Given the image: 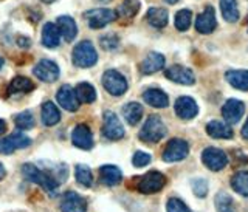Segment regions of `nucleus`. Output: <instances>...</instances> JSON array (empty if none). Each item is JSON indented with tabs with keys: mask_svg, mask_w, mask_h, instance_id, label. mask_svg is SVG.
Segmentation results:
<instances>
[{
	"mask_svg": "<svg viewBox=\"0 0 248 212\" xmlns=\"http://www.w3.org/2000/svg\"><path fill=\"white\" fill-rule=\"evenodd\" d=\"M143 101L155 108H165L169 104V98L163 90L160 89H149L143 93Z\"/></svg>",
	"mask_w": 248,
	"mask_h": 212,
	"instance_id": "nucleus-21",
	"label": "nucleus"
},
{
	"mask_svg": "<svg viewBox=\"0 0 248 212\" xmlns=\"http://www.w3.org/2000/svg\"><path fill=\"white\" fill-rule=\"evenodd\" d=\"M104 125H103V135L110 139V141H118L124 136V127L123 124L120 121V118L116 116L113 112H110V110H107V112H104Z\"/></svg>",
	"mask_w": 248,
	"mask_h": 212,
	"instance_id": "nucleus-9",
	"label": "nucleus"
},
{
	"mask_svg": "<svg viewBox=\"0 0 248 212\" xmlns=\"http://www.w3.org/2000/svg\"><path fill=\"white\" fill-rule=\"evenodd\" d=\"M99 2H108V0H99Z\"/></svg>",
	"mask_w": 248,
	"mask_h": 212,
	"instance_id": "nucleus-49",
	"label": "nucleus"
},
{
	"mask_svg": "<svg viewBox=\"0 0 248 212\" xmlns=\"http://www.w3.org/2000/svg\"><path fill=\"white\" fill-rule=\"evenodd\" d=\"M165 76L168 77L169 81L182 84V85H192L194 82H196V77H194L192 70L186 68L183 65H172V67H169L165 72Z\"/></svg>",
	"mask_w": 248,
	"mask_h": 212,
	"instance_id": "nucleus-15",
	"label": "nucleus"
},
{
	"mask_svg": "<svg viewBox=\"0 0 248 212\" xmlns=\"http://www.w3.org/2000/svg\"><path fill=\"white\" fill-rule=\"evenodd\" d=\"M3 62H5V61H3V58H0V68L3 67Z\"/></svg>",
	"mask_w": 248,
	"mask_h": 212,
	"instance_id": "nucleus-47",
	"label": "nucleus"
},
{
	"mask_svg": "<svg viewBox=\"0 0 248 212\" xmlns=\"http://www.w3.org/2000/svg\"><path fill=\"white\" fill-rule=\"evenodd\" d=\"M206 133L216 139H230L232 138V129L227 122L222 121H209L206 125Z\"/></svg>",
	"mask_w": 248,
	"mask_h": 212,
	"instance_id": "nucleus-23",
	"label": "nucleus"
},
{
	"mask_svg": "<svg viewBox=\"0 0 248 212\" xmlns=\"http://www.w3.org/2000/svg\"><path fill=\"white\" fill-rule=\"evenodd\" d=\"M220 2V10L223 14V19L227 22H236L239 19V6L237 0H219Z\"/></svg>",
	"mask_w": 248,
	"mask_h": 212,
	"instance_id": "nucleus-30",
	"label": "nucleus"
},
{
	"mask_svg": "<svg viewBox=\"0 0 248 212\" xmlns=\"http://www.w3.org/2000/svg\"><path fill=\"white\" fill-rule=\"evenodd\" d=\"M245 113V106L239 99H228L222 107V115L227 124H237Z\"/></svg>",
	"mask_w": 248,
	"mask_h": 212,
	"instance_id": "nucleus-14",
	"label": "nucleus"
},
{
	"mask_svg": "<svg viewBox=\"0 0 248 212\" xmlns=\"http://www.w3.org/2000/svg\"><path fill=\"white\" fill-rule=\"evenodd\" d=\"M166 184V177L158 170H151L147 174L137 178V191L141 194H155L160 192Z\"/></svg>",
	"mask_w": 248,
	"mask_h": 212,
	"instance_id": "nucleus-4",
	"label": "nucleus"
},
{
	"mask_svg": "<svg viewBox=\"0 0 248 212\" xmlns=\"http://www.w3.org/2000/svg\"><path fill=\"white\" fill-rule=\"evenodd\" d=\"M75 177L76 182L84 187H90L93 184V175L90 167H87L85 164H78L75 169Z\"/></svg>",
	"mask_w": 248,
	"mask_h": 212,
	"instance_id": "nucleus-35",
	"label": "nucleus"
},
{
	"mask_svg": "<svg viewBox=\"0 0 248 212\" xmlns=\"http://www.w3.org/2000/svg\"><path fill=\"white\" fill-rule=\"evenodd\" d=\"M31 144V139L23 135L20 132L11 133L10 136L0 138V153L2 155H11L17 149H25Z\"/></svg>",
	"mask_w": 248,
	"mask_h": 212,
	"instance_id": "nucleus-11",
	"label": "nucleus"
},
{
	"mask_svg": "<svg viewBox=\"0 0 248 212\" xmlns=\"http://www.w3.org/2000/svg\"><path fill=\"white\" fill-rule=\"evenodd\" d=\"M59 67L54 61L50 59H42L39 61L36 67L33 68V75L37 77L39 81L46 82V84H51L54 81H58L59 77Z\"/></svg>",
	"mask_w": 248,
	"mask_h": 212,
	"instance_id": "nucleus-7",
	"label": "nucleus"
},
{
	"mask_svg": "<svg viewBox=\"0 0 248 212\" xmlns=\"http://www.w3.org/2000/svg\"><path fill=\"white\" fill-rule=\"evenodd\" d=\"M227 81L237 90H248V70H230L227 72Z\"/></svg>",
	"mask_w": 248,
	"mask_h": 212,
	"instance_id": "nucleus-26",
	"label": "nucleus"
},
{
	"mask_svg": "<svg viewBox=\"0 0 248 212\" xmlns=\"http://www.w3.org/2000/svg\"><path fill=\"white\" fill-rule=\"evenodd\" d=\"M103 85L107 93L113 96H121L127 91V81L116 70H107L103 75Z\"/></svg>",
	"mask_w": 248,
	"mask_h": 212,
	"instance_id": "nucleus-5",
	"label": "nucleus"
},
{
	"mask_svg": "<svg viewBox=\"0 0 248 212\" xmlns=\"http://www.w3.org/2000/svg\"><path fill=\"white\" fill-rule=\"evenodd\" d=\"M166 135V125L161 121V118L157 115H151L146 120L144 125L140 130V139L144 143H158L161 138H165Z\"/></svg>",
	"mask_w": 248,
	"mask_h": 212,
	"instance_id": "nucleus-2",
	"label": "nucleus"
},
{
	"mask_svg": "<svg viewBox=\"0 0 248 212\" xmlns=\"http://www.w3.org/2000/svg\"><path fill=\"white\" fill-rule=\"evenodd\" d=\"M140 8H141L140 0H124L120 5L118 11H116V15H120L123 19H132L140 11Z\"/></svg>",
	"mask_w": 248,
	"mask_h": 212,
	"instance_id": "nucleus-33",
	"label": "nucleus"
},
{
	"mask_svg": "<svg viewBox=\"0 0 248 212\" xmlns=\"http://www.w3.org/2000/svg\"><path fill=\"white\" fill-rule=\"evenodd\" d=\"M6 177V169H5V166L2 163H0V182H2V180Z\"/></svg>",
	"mask_w": 248,
	"mask_h": 212,
	"instance_id": "nucleus-44",
	"label": "nucleus"
},
{
	"mask_svg": "<svg viewBox=\"0 0 248 212\" xmlns=\"http://www.w3.org/2000/svg\"><path fill=\"white\" fill-rule=\"evenodd\" d=\"M41 118H42L44 125L51 127V125H56L61 121V112L54 103H51V101H45V103L42 104Z\"/></svg>",
	"mask_w": 248,
	"mask_h": 212,
	"instance_id": "nucleus-22",
	"label": "nucleus"
},
{
	"mask_svg": "<svg viewBox=\"0 0 248 212\" xmlns=\"http://www.w3.org/2000/svg\"><path fill=\"white\" fill-rule=\"evenodd\" d=\"M192 191L197 197H205L208 194V183L203 178H196L192 180Z\"/></svg>",
	"mask_w": 248,
	"mask_h": 212,
	"instance_id": "nucleus-39",
	"label": "nucleus"
},
{
	"mask_svg": "<svg viewBox=\"0 0 248 212\" xmlns=\"http://www.w3.org/2000/svg\"><path fill=\"white\" fill-rule=\"evenodd\" d=\"M75 91H76L78 99H79V103H84V104L95 103V99H96V90H95V87H93L92 84H89V82L78 84Z\"/></svg>",
	"mask_w": 248,
	"mask_h": 212,
	"instance_id": "nucleus-28",
	"label": "nucleus"
},
{
	"mask_svg": "<svg viewBox=\"0 0 248 212\" xmlns=\"http://www.w3.org/2000/svg\"><path fill=\"white\" fill-rule=\"evenodd\" d=\"M163 67H165V56L160 53H149L140 64V72L143 75H152L160 72Z\"/></svg>",
	"mask_w": 248,
	"mask_h": 212,
	"instance_id": "nucleus-19",
	"label": "nucleus"
},
{
	"mask_svg": "<svg viewBox=\"0 0 248 212\" xmlns=\"http://www.w3.org/2000/svg\"><path fill=\"white\" fill-rule=\"evenodd\" d=\"M33 89H34V84L25 76H16L10 82V85H8V91L10 93H28Z\"/></svg>",
	"mask_w": 248,
	"mask_h": 212,
	"instance_id": "nucleus-31",
	"label": "nucleus"
},
{
	"mask_svg": "<svg viewBox=\"0 0 248 212\" xmlns=\"http://www.w3.org/2000/svg\"><path fill=\"white\" fill-rule=\"evenodd\" d=\"M99 42H101V46H103V48L107 50V51L115 50L116 46H118V44H120L118 37H116L115 34H106V36L101 37Z\"/></svg>",
	"mask_w": 248,
	"mask_h": 212,
	"instance_id": "nucleus-40",
	"label": "nucleus"
},
{
	"mask_svg": "<svg viewBox=\"0 0 248 212\" xmlns=\"http://www.w3.org/2000/svg\"><path fill=\"white\" fill-rule=\"evenodd\" d=\"M99 175H101V183H104L106 186H116L123 180L121 170L116 166H112V164H106V166L101 167Z\"/></svg>",
	"mask_w": 248,
	"mask_h": 212,
	"instance_id": "nucleus-24",
	"label": "nucleus"
},
{
	"mask_svg": "<svg viewBox=\"0 0 248 212\" xmlns=\"http://www.w3.org/2000/svg\"><path fill=\"white\" fill-rule=\"evenodd\" d=\"M22 174L28 180V182L41 186L45 192L56 194L58 187H59V182L51 174H48L46 170L37 167L31 163H25L22 166Z\"/></svg>",
	"mask_w": 248,
	"mask_h": 212,
	"instance_id": "nucleus-1",
	"label": "nucleus"
},
{
	"mask_svg": "<svg viewBox=\"0 0 248 212\" xmlns=\"http://www.w3.org/2000/svg\"><path fill=\"white\" fill-rule=\"evenodd\" d=\"M231 187L237 194L244 195V197H248V172H245V170L236 172L231 178Z\"/></svg>",
	"mask_w": 248,
	"mask_h": 212,
	"instance_id": "nucleus-32",
	"label": "nucleus"
},
{
	"mask_svg": "<svg viewBox=\"0 0 248 212\" xmlns=\"http://www.w3.org/2000/svg\"><path fill=\"white\" fill-rule=\"evenodd\" d=\"M192 13L189 10H180L175 14V28L178 31H186L191 27Z\"/></svg>",
	"mask_w": 248,
	"mask_h": 212,
	"instance_id": "nucleus-36",
	"label": "nucleus"
},
{
	"mask_svg": "<svg viewBox=\"0 0 248 212\" xmlns=\"http://www.w3.org/2000/svg\"><path fill=\"white\" fill-rule=\"evenodd\" d=\"M242 136H244L245 139H248V120H247L245 125L242 127Z\"/></svg>",
	"mask_w": 248,
	"mask_h": 212,
	"instance_id": "nucleus-45",
	"label": "nucleus"
},
{
	"mask_svg": "<svg viewBox=\"0 0 248 212\" xmlns=\"http://www.w3.org/2000/svg\"><path fill=\"white\" fill-rule=\"evenodd\" d=\"M217 27V20H216V11L213 6H206L203 13L199 14V17L196 20V30L202 34H209L213 33Z\"/></svg>",
	"mask_w": 248,
	"mask_h": 212,
	"instance_id": "nucleus-18",
	"label": "nucleus"
},
{
	"mask_svg": "<svg viewBox=\"0 0 248 212\" xmlns=\"http://www.w3.org/2000/svg\"><path fill=\"white\" fill-rule=\"evenodd\" d=\"M202 163H203L209 170L217 172V170H222L223 167H227L228 156L223 151H220V149L208 147L203 151V153H202Z\"/></svg>",
	"mask_w": 248,
	"mask_h": 212,
	"instance_id": "nucleus-10",
	"label": "nucleus"
},
{
	"mask_svg": "<svg viewBox=\"0 0 248 212\" xmlns=\"http://www.w3.org/2000/svg\"><path fill=\"white\" fill-rule=\"evenodd\" d=\"M58 27L61 31V36L64 37L67 42H72L78 34L76 22L70 17V15H61V17L58 19Z\"/></svg>",
	"mask_w": 248,
	"mask_h": 212,
	"instance_id": "nucleus-25",
	"label": "nucleus"
},
{
	"mask_svg": "<svg viewBox=\"0 0 248 212\" xmlns=\"http://www.w3.org/2000/svg\"><path fill=\"white\" fill-rule=\"evenodd\" d=\"M189 153V144L182 138H172L163 151V160L166 163H175L185 160Z\"/></svg>",
	"mask_w": 248,
	"mask_h": 212,
	"instance_id": "nucleus-6",
	"label": "nucleus"
},
{
	"mask_svg": "<svg viewBox=\"0 0 248 212\" xmlns=\"http://www.w3.org/2000/svg\"><path fill=\"white\" fill-rule=\"evenodd\" d=\"M19 45L20 46H30V39L28 37H19Z\"/></svg>",
	"mask_w": 248,
	"mask_h": 212,
	"instance_id": "nucleus-42",
	"label": "nucleus"
},
{
	"mask_svg": "<svg viewBox=\"0 0 248 212\" xmlns=\"http://www.w3.org/2000/svg\"><path fill=\"white\" fill-rule=\"evenodd\" d=\"M72 143L73 146L82 149V151H90L93 147V135L87 124H78L72 132Z\"/></svg>",
	"mask_w": 248,
	"mask_h": 212,
	"instance_id": "nucleus-12",
	"label": "nucleus"
},
{
	"mask_svg": "<svg viewBox=\"0 0 248 212\" xmlns=\"http://www.w3.org/2000/svg\"><path fill=\"white\" fill-rule=\"evenodd\" d=\"M166 209L168 212H192L180 198H169Z\"/></svg>",
	"mask_w": 248,
	"mask_h": 212,
	"instance_id": "nucleus-38",
	"label": "nucleus"
},
{
	"mask_svg": "<svg viewBox=\"0 0 248 212\" xmlns=\"http://www.w3.org/2000/svg\"><path fill=\"white\" fill-rule=\"evenodd\" d=\"M14 122L22 130H30L34 127V116L31 112H20L19 115L14 116Z\"/></svg>",
	"mask_w": 248,
	"mask_h": 212,
	"instance_id": "nucleus-37",
	"label": "nucleus"
},
{
	"mask_svg": "<svg viewBox=\"0 0 248 212\" xmlns=\"http://www.w3.org/2000/svg\"><path fill=\"white\" fill-rule=\"evenodd\" d=\"M42 2H45V3H51V2H54V0H42Z\"/></svg>",
	"mask_w": 248,
	"mask_h": 212,
	"instance_id": "nucleus-48",
	"label": "nucleus"
},
{
	"mask_svg": "<svg viewBox=\"0 0 248 212\" xmlns=\"http://www.w3.org/2000/svg\"><path fill=\"white\" fill-rule=\"evenodd\" d=\"M132 163H134L135 167H144L151 163V155L144 152H137L134 158H132Z\"/></svg>",
	"mask_w": 248,
	"mask_h": 212,
	"instance_id": "nucleus-41",
	"label": "nucleus"
},
{
	"mask_svg": "<svg viewBox=\"0 0 248 212\" xmlns=\"http://www.w3.org/2000/svg\"><path fill=\"white\" fill-rule=\"evenodd\" d=\"M42 44L46 48H56L61 44V31L58 25L51 22L45 23L42 28Z\"/></svg>",
	"mask_w": 248,
	"mask_h": 212,
	"instance_id": "nucleus-20",
	"label": "nucleus"
},
{
	"mask_svg": "<svg viewBox=\"0 0 248 212\" xmlns=\"http://www.w3.org/2000/svg\"><path fill=\"white\" fill-rule=\"evenodd\" d=\"M123 115H124V120L127 121V124L137 125L143 116V107L138 103H129L123 107Z\"/></svg>",
	"mask_w": 248,
	"mask_h": 212,
	"instance_id": "nucleus-29",
	"label": "nucleus"
},
{
	"mask_svg": "<svg viewBox=\"0 0 248 212\" xmlns=\"http://www.w3.org/2000/svg\"><path fill=\"white\" fill-rule=\"evenodd\" d=\"M165 2H166V3H169V5H174V3H177V2H178V0H165Z\"/></svg>",
	"mask_w": 248,
	"mask_h": 212,
	"instance_id": "nucleus-46",
	"label": "nucleus"
},
{
	"mask_svg": "<svg viewBox=\"0 0 248 212\" xmlns=\"http://www.w3.org/2000/svg\"><path fill=\"white\" fill-rule=\"evenodd\" d=\"M62 212H87V200L76 192H65L61 200Z\"/></svg>",
	"mask_w": 248,
	"mask_h": 212,
	"instance_id": "nucleus-13",
	"label": "nucleus"
},
{
	"mask_svg": "<svg viewBox=\"0 0 248 212\" xmlns=\"http://www.w3.org/2000/svg\"><path fill=\"white\" fill-rule=\"evenodd\" d=\"M216 208L217 212H237L236 206H234V201L230 197L227 192H219L216 195Z\"/></svg>",
	"mask_w": 248,
	"mask_h": 212,
	"instance_id": "nucleus-34",
	"label": "nucleus"
},
{
	"mask_svg": "<svg viewBox=\"0 0 248 212\" xmlns=\"http://www.w3.org/2000/svg\"><path fill=\"white\" fill-rule=\"evenodd\" d=\"M56 99L62 108L68 112H76L79 108V99L76 96V91L70 85H62L56 93Z\"/></svg>",
	"mask_w": 248,
	"mask_h": 212,
	"instance_id": "nucleus-16",
	"label": "nucleus"
},
{
	"mask_svg": "<svg viewBox=\"0 0 248 212\" xmlns=\"http://www.w3.org/2000/svg\"><path fill=\"white\" fill-rule=\"evenodd\" d=\"M85 20H87L89 27L93 30L103 28L107 23H110L116 19V13L108 10V8H95V10H90L84 14Z\"/></svg>",
	"mask_w": 248,
	"mask_h": 212,
	"instance_id": "nucleus-8",
	"label": "nucleus"
},
{
	"mask_svg": "<svg viewBox=\"0 0 248 212\" xmlns=\"http://www.w3.org/2000/svg\"><path fill=\"white\" fill-rule=\"evenodd\" d=\"M5 132H6V122H5V120L0 118V136H2Z\"/></svg>",
	"mask_w": 248,
	"mask_h": 212,
	"instance_id": "nucleus-43",
	"label": "nucleus"
},
{
	"mask_svg": "<svg viewBox=\"0 0 248 212\" xmlns=\"http://www.w3.org/2000/svg\"><path fill=\"white\" fill-rule=\"evenodd\" d=\"M146 19L149 25L154 28H165L168 25V13L163 8H151L146 14Z\"/></svg>",
	"mask_w": 248,
	"mask_h": 212,
	"instance_id": "nucleus-27",
	"label": "nucleus"
},
{
	"mask_svg": "<svg viewBox=\"0 0 248 212\" xmlns=\"http://www.w3.org/2000/svg\"><path fill=\"white\" fill-rule=\"evenodd\" d=\"M175 113L182 120H192L199 113V106L197 103L189 96H180L175 101Z\"/></svg>",
	"mask_w": 248,
	"mask_h": 212,
	"instance_id": "nucleus-17",
	"label": "nucleus"
},
{
	"mask_svg": "<svg viewBox=\"0 0 248 212\" xmlns=\"http://www.w3.org/2000/svg\"><path fill=\"white\" fill-rule=\"evenodd\" d=\"M72 59H73V64L76 67L90 68L96 64L98 53H96L95 46H93V44L90 41H82L73 48Z\"/></svg>",
	"mask_w": 248,
	"mask_h": 212,
	"instance_id": "nucleus-3",
	"label": "nucleus"
}]
</instances>
